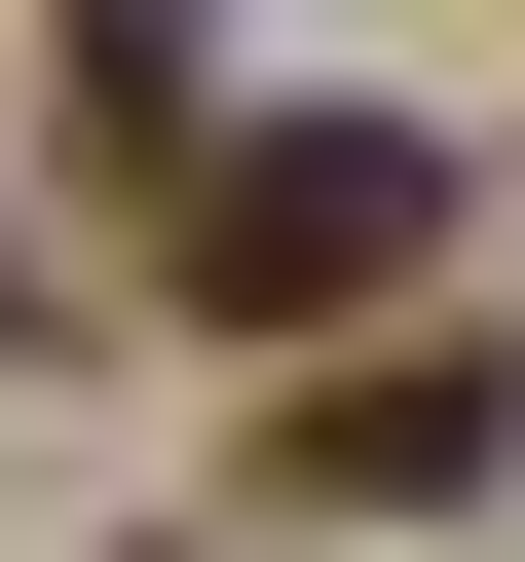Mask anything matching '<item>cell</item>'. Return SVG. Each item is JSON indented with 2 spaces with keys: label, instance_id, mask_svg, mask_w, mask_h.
Returning a JSON list of instances; mask_svg holds the SVG:
<instances>
[{
  "label": "cell",
  "instance_id": "obj_1",
  "mask_svg": "<svg viewBox=\"0 0 525 562\" xmlns=\"http://www.w3.org/2000/svg\"><path fill=\"white\" fill-rule=\"evenodd\" d=\"M413 262H450V150L413 113H225L188 150V301L225 338H338V301H413Z\"/></svg>",
  "mask_w": 525,
  "mask_h": 562
},
{
  "label": "cell",
  "instance_id": "obj_2",
  "mask_svg": "<svg viewBox=\"0 0 525 562\" xmlns=\"http://www.w3.org/2000/svg\"><path fill=\"white\" fill-rule=\"evenodd\" d=\"M488 450H525V375H488V338H376V375H301V487H338V525H450Z\"/></svg>",
  "mask_w": 525,
  "mask_h": 562
}]
</instances>
